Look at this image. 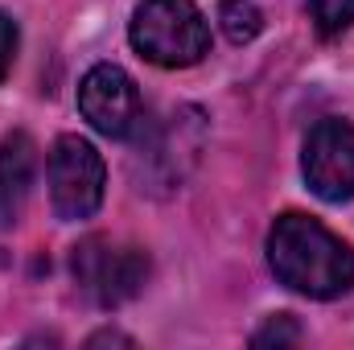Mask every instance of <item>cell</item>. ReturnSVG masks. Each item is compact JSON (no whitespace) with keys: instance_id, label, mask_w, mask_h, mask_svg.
<instances>
[{"instance_id":"6da1fadb","label":"cell","mask_w":354,"mask_h":350,"mask_svg":"<svg viewBox=\"0 0 354 350\" xmlns=\"http://www.w3.org/2000/svg\"><path fill=\"white\" fill-rule=\"evenodd\" d=\"M268 264L284 288L313 301H334L354 284V248L301 210H288L272 223Z\"/></svg>"},{"instance_id":"7a4b0ae2","label":"cell","mask_w":354,"mask_h":350,"mask_svg":"<svg viewBox=\"0 0 354 350\" xmlns=\"http://www.w3.org/2000/svg\"><path fill=\"white\" fill-rule=\"evenodd\" d=\"M132 50L165 71L194 66L210 54V21L194 0H145L128 25Z\"/></svg>"},{"instance_id":"3957f363","label":"cell","mask_w":354,"mask_h":350,"mask_svg":"<svg viewBox=\"0 0 354 350\" xmlns=\"http://www.w3.org/2000/svg\"><path fill=\"white\" fill-rule=\"evenodd\" d=\"M75 284L87 293L99 309H115L132 301L149 280V256L132 243H115L107 235H91L71 256Z\"/></svg>"},{"instance_id":"277c9868","label":"cell","mask_w":354,"mask_h":350,"mask_svg":"<svg viewBox=\"0 0 354 350\" xmlns=\"http://www.w3.org/2000/svg\"><path fill=\"white\" fill-rule=\"evenodd\" d=\"M103 190H107V165L99 157V149L87 136H58L50 149V202L54 214L62 223H79L91 219L103 206Z\"/></svg>"},{"instance_id":"5b68a950","label":"cell","mask_w":354,"mask_h":350,"mask_svg":"<svg viewBox=\"0 0 354 350\" xmlns=\"http://www.w3.org/2000/svg\"><path fill=\"white\" fill-rule=\"evenodd\" d=\"M305 185L322 202H351L354 198V124L342 116H326L309 128L301 153Z\"/></svg>"},{"instance_id":"8992f818","label":"cell","mask_w":354,"mask_h":350,"mask_svg":"<svg viewBox=\"0 0 354 350\" xmlns=\"http://www.w3.org/2000/svg\"><path fill=\"white\" fill-rule=\"evenodd\" d=\"M79 111L99 136H111V140H128L145 124V103H140L136 79L120 71L115 62H99L83 75Z\"/></svg>"},{"instance_id":"52a82bcc","label":"cell","mask_w":354,"mask_h":350,"mask_svg":"<svg viewBox=\"0 0 354 350\" xmlns=\"http://www.w3.org/2000/svg\"><path fill=\"white\" fill-rule=\"evenodd\" d=\"M37 174V145L29 132H8L0 140V227H12L29 202Z\"/></svg>"},{"instance_id":"ba28073f","label":"cell","mask_w":354,"mask_h":350,"mask_svg":"<svg viewBox=\"0 0 354 350\" xmlns=\"http://www.w3.org/2000/svg\"><path fill=\"white\" fill-rule=\"evenodd\" d=\"M218 25H223V33H227L235 46H248V42L260 37L264 12H260L256 0H223V4H218Z\"/></svg>"},{"instance_id":"9c48e42d","label":"cell","mask_w":354,"mask_h":350,"mask_svg":"<svg viewBox=\"0 0 354 350\" xmlns=\"http://www.w3.org/2000/svg\"><path fill=\"white\" fill-rule=\"evenodd\" d=\"M305 8H309L313 29H317L326 42L342 37L354 25V0H305Z\"/></svg>"},{"instance_id":"30bf717a","label":"cell","mask_w":354,"mask_h":350,"mask_svg":"<svg viewBox=\"0 0 354 350\" xmlns=\"http://www.w3.org/2000/svg\"><path fill=\"white\" fill-rule=\"evenodd\" d=\"M301 338H305V330L297 326V317L292 313H276L252 334V347H297Z\"/></svg>"},{"instance_id":"8fae6325","label":"cell","mask_w":354,"mask_h":350,"mask_svg":"<svg viewBox=\"0 0 354 350\" xmlns=\"http://www.w3.org/2000/svg\"><path fill=\"white\" fill-rule=\"evenodd\" d=\"M17 42H21V33H17V21L0 12V83H4V79H8V71H12Z\"/></svg>"},{"instance_id":"7c38bea8","label":"cell","mask_w":354,"mask_h":350,"mask_svg":"<svg viewBox=\"0 0 354 350\" xmlns=\"http://www.w3.org/2000/svg\"><path fill=\"white\" fill-rule=\"evenodd\" d=\"M107 342H111V347H136L128 334H115V330H103V334H91L87 338V347H107Z\"/></svg>"}]
</instances>
